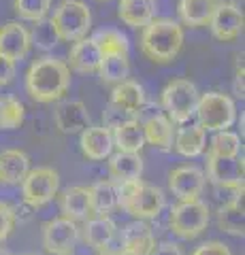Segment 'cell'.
<instances>
[{
  "label": "cell",
  "mask_w": 245,
  "mask_h": 255,
  "mask_svg": "<svg viewBox=\"0 0 245 255\" xmlns=\"http://www.w3.org/2000/svg\"><path fill=\"white\" fill-rule=\"evenodd\" d=\"M70 87V68L66 62H62L51 55L38 58L30 64L26 73V90L30 98L36 102H56L64 98Z\"/></svg>",
  "instance_id": "1"
},
{
  "label": "cell",
  "mask_w": 245,
  "mask_h": 255,
  "mask_svg": "<svg viewBox=\"0 0 245 255\" xmlns=\"http://www.w3.org/2000/svg\"><path fill=\"white\" fill-rule=\"evenodd\" d=\"M184 47V28L173 19H152L141 34V49L154 64H171Z\"/></svg>",
  "instance_id": "2"
},
{
  "label": "cell",
  "mask_w": 245,
  "mask_h": 255,
  "mask_svg": "<svg viewBox=\"0 0 245 255\" xmlns=\"http://www.w3.org/2000/svg\"><path fill=\"white\" fill-rule=\"evenodd\" d=\"M117 206L124 209L134 219H156L167 206V196L160 187L141 179L117 183Z\"/></svg>",
  "instance_id": "3"
},
{
  "label": "cell",
  "mask_w": 245,
  "mask_h": 255,
  "mask_svg": "<svg viewBox=\"0 0 245 255\" xmlns=\"http://www.w3.org/2000/svg\"><path fill=\"white\" fill-rule=\"evenodd\" d=\"M53 28H56L60 41H81L92 28V13L90 6L81 0H62L58 9L53 11Z\"/></svg>",
  "instance_id": "4"
},
{
  "label": "cell",
  "mask_w": 245,
  "mask_h": 255,
  "mask_svg": "<svg viewBox=\"0 0 245 255\" xmlns=\"http://www.w3.org/2000/svg\"><path fill=\"white\" fill-rule=\"evenodd\" d=\"M199 90L188 79H173L162 90V109L167 111L171 124H188L196 113Z\"/></svg>",
  "instance_id": "5"
},
{
  "label": "cell",
  "mask_w": 245,
  "mask_h": 255,
  "mask_svg": "<svg viewBox=\"0 0 245 255\" xmlns=\"http://www.w3.org/2000/svg\"><path fill=\"white\" fill-rule=\"evenodd\" d=\"M196 115H199L201 128L211 132H220V130H228L235 124L237 109L231 96H226L222 92H207L199 96Z\"/></svg>",
  "instance_id": "6"
},
{
  "label": "cell",
  "mask_w": 245,
  "mask_h": 255,
  "mask_svg": "<svg viewBox=\"0 0 245 255\" xmlns=\"http://www.w3.org/2000/svg\"><path fill=\"white\" fill-rule=\"evenodd\" d=\"M169 226L173 234H177L179 238H186V241L199 238L209 226V206L201 198L179 202L169 213Z\"/></svg>",
  "instance_id": "7"
},
{
  "label": "cell",
  "mask_w": 245,
  "mask_h": 255,
  "mask_svg": "<svg viewBox=\"0 0 245 255\" xmlns=\"http://www.w3.org/2000/svg\"><path fill=\"white\" fill-rule=\"evenodd\" d=\"M60 191V174L49 168V166H41V168H30L26 179L21 181V196L30 206H45L51 202Z\"/></svg>",
  "instance_id": "8"
},
{
  "label": "cell",
  "mask_w": 245,
  "mask_h": 255,
  "mask_svg": "<svg viewBox=\"0 0 245 255\" xmlns=\"http://www.w3.org/2000/svg\"><path fill=\"white\" fill-rule=\"evenodd\" d=\"M79 241L77 221L56 217L43 226V247L51 255H70Z\"/></svg>",
  "instance_id": "9"
},
{
  "label": "cell",
  "mask_w": 245,
  "mask_h": 255,
  "mask_svg": "<svg viewBox=\"0 0 245 255\" xmlns=\"http://www.w3.org/2000/svg\"><path fill=\"white\" fill-rule=\"evenodd\" d=\"M137 122L141 124V130H143V136L149 145L158 147L160 151H171L173 149V124L171 119L158 109H147V105L143 107V111L139 113Z\"/></svg>",
  "instance_id": "10"
},
{
  "label": "cell",
  "mask_w": 245,
  "mask_h": 255,
  "mask_svg": "<svg viewBox=\"0 0 245 255\" xmlns=\"http://www.w3.org/2000/svg\"><path fill=\"white\" fill-rule=\"evenodd\" d=\"M243 11L239 4H216L211 13V19L207 26L211 28V34L222 43L237 41L243 32Z\"/></svg>",
  "instance_id": "11"
},
{
  "label": "cell",
  "mask_w": 245,
  "mask_h": 255,
  "mask_svg": "<svg viewBox=\"0 0 245 255\" xmlns=\"http://www.w3.org/2000/svg\"><path fill=\"white\" fill-rule=\"evenodd\" d=\"M207 179L213 187H239L243 185V159L239 155H211L207 153Z\"/></svg>",
  "instance_id": "12"
},
{
  "label": "cell",
  "mask_w": 245,
  "mask_h": 255,
  "mask_svg": "<svg viewBox=\"0 0 245 255\" xmlns=\"http://www.w3.org/2000/svg\"><path fill=\"white\" fill-rule=\"evenodd\" d=\"M169 189L179 202L199 200L205 189V172L196 166H179L169 174Z\"/></svg>",
  "instance_id": "13"
},
{
  "label": "cell",
  "mask_w": 245,
  "mask_h": 255,
  "mask_svg": "<svg viewBox=\"0 0 245 255\" xmlns=\"http://www.w3.org/2000/svg\"><path fill=\"white\" fill-rule=\"evenodd\" d=\"M30 32L19 21H6L0 26V55L11 62L23 60L30 51Z\"/></svg>",
  "instance_id": "14"
},
{
  "label": "cell",
  "mask_w": 245,
  "mask_h": 255,
  "mask_svg": "<svg viewBox=\"0 0 245 255\" xmlns=\"http://www.w3.org/2000/svg\"><path fill=\"white\" fill-rule=\"evenodd\" d=\"M56 124L64 134H81L92 126V117L81 100H64L56 109Z\"/></svg>",
  "instance_id": "15"
},
{
  "label": "cell",
  "mask_w": 245,
  "mask_h": 255,
  "mask_svg": "<svg viewBox=\"0 0 245 255\" xmlns=\"http://www.w3.org/2000/svg\"><path fill=\"white\" fill-rule=\"evenodd\" d=\"M111 102L113 107L122 109L124 113L132 115L134 119L139 117V113L143 111V107L147 105V96H145V90L143 85L132 81V79H126V81L117 83L111 92Z\"/></svg>",
  "instance_id": "16"
},
{
  "label": "cell",
  "mask_w": 245,
  "mask_h": 255,
  "mask_svg": "<svg viewBox=\"0 0 245 255\" xmlns=\"http://www.w3.org/2000/svg\"><path fill=\"white\" fill-rule=\"evenodd\" d=\"M156 247L152 228L145 221H132L122 232V253L124 255H149Z\"/></svg>",
  "instance_id": "17"
},
{
  "label": "cell",
  "mask_w": 245,
  "mask_h": 255,
  "mask_svg": "<svg viewBox=\"0 0 245 255\" xmlns=\"http://www.w3.org/2000/svg\"><path fill=\"white\" fill-rule=\"evenodd\" d=\"M81 153L88 157V159H94V162H100L111 155L113 151V136H111V130L105 126H90L85 128L81 132Z\"/></svg>",
  "instance_id": "18"
},
{
  "label": "cell",
  "mask_w": 245,
  "mask_h": 255,
  "mask_svg": "<svg viewBox=\"0 0 245 255\" xmlns=\"http://www.w3.org/2000/svg\"><path fill=\"white\" fill-rule=\"evenodd\" d=\"M60 211L62 217L73 219V221H83L92 217V198H90V187L73 185L62 191L60 196Z\"/></svg>",
  "instance_id": "19"
},
{
  "label": "cell",
  "mask_w": 245,
  "mask_h": 255,
  "mask_svg": "<svg viewBox=\"0 0 245 255\" xmlns=\"http://www.w3.org/2000/svg\"><path fill=\"white\" fill-rule=\"evenodd\" d=\"M30 172V157L21 149L0 151V183L2 185H21Z\"/></svg>",
  "instance_id": "20"
},
{
  "label": "cell",
  "mask_w": 245,
  "mask_h": 255,
  "mask_svg": "<svg viewBox=\"0 0 245 255\" xmlns=\"http://www.w3.org/2000/svg\"><path fill=\"white\" fill-rule=\"evenodd\" d=\"M102 53L98 49V45L94 43V38H81L75 41V45L68 51V68H73L75 73H96L100 66Z\"/></svg>",
  "instance_id": "21"
},
{
  "label": "cell",
  "mask_w": 245,
  "mask_h": 255,
  "mask_svg": "<svg viewBox=\"0 0 245 255\" xmlns=\"http://www.w3.org/2000/svg\"><path fill=\"white\" fill-rule=\"evenodd\" d=\"M173 147L184 157H199L207 147V130L199 124L181 126L173 136Z\"/></svg>",
  "instance_id": "22"
},
{
  "label": "cell",
  "mask_w": 245,
  "mask_h": 255,
  "mask_svg": "<svg viewBox=\"0 0 245 255\" xmlns=\"http://www.w3.org/2000/svg\"><path fill=\"white\" fill-rule=\"evenodd\" d=\"M120 19L130 28H145L156 17V0H120Z\"/></svg>",
  "instance_id": "23"
},
{
  "label": "cell",
  "mask_w": 245,
  "mask_h": 255,
  "mask_svg": "<svg viewBox=\"0 0 245 255\" xmlns=\"http://www.w3.org/2000/svg\"><path fill=\"white\" fill-rule=\"evenodd\" d=\"M109 174H111V181L115 183L141 179V174H143V159H141L139 153L117 151V153L109 155Z\"/></svg>",
  "instance_id": "24"
},
{
  "label": "cell",
  "mask_w": 245,
  "mask_h": 255,
  "mask_svg": "<svg viewBox=\"0 0 245 255\" xmlns=\"http://www.w3.org/2000/svg\"><path fill=\"white\" fill-rule=\"evenodd\" d=\"M115 238V223L107 215H96V217L85 219V243L96 251H109Z\"/></svg>",
  "instance_id": "25"
},
{
  "label": "cell",
  "mask_w": 245,
  "mask_h": 255,
  "mask_svg": "<svg viewBox=\"0 0 245 255\" xmlns=\"http://www.w3.org/2000/svg\"><path fill=\"white\" fill-rule=\"evenodd\" d=\"M111 136H113V147H117V151H126V153H139L145 145L143 130H141V124L137 119L115 126L111 130Z\"/></svg>",
  "instance_id": "26"
},
{
  "label": "cell",
  "mask_w": 245,
  "mask_h": 255,
  "mask_svg": "<svg viewBox=\"0 0 245 255\" xmlns=\"http://www.w3.org/2000/svg\"><path fill=\"white\" fill-rule=\"evenodd\" d=\"M216 9L213 0H179V17L186 26L199 28L207 26L211 19V13Z\"/></svg>",
  "instance_id": "27"
},
{
  "label": "cell",
  "mask_w": 245,
  "mask_h": 255,
  "mask_svg": "<svg viewBox=\"0 0 245 255\" xmlns=\"http://www.w3.org/2000/svg\"><path fill=\"white\" fill-rule=\"evenodd\" d=\"M92 198V213L107 215L117 206V183L111 179H102L90 187Z\"/></svg>",
  "instance_id": "28"
},
{
  "label": "cell",
  "mask_w": 245,
  "mask_h": 255,
  "mask_svg": "<svg viewBox=\"0 0 245 255\" xmlns=\"http://www.w3.org/2000/svg\"><path fill=\"white\" fill-rule=\"evenodd\" d=\"M218 228L231 236H243V198L220 204Z\"/></svg>",
  "instance_id": "29"
},
{
  "label": "cell",
  "mask_w": 245,
  "mask_h": 255,
  "mask_svg": "<svg viewBox=\"0 0 245 255\" xmlns=\"http://www.w3.org/2000/svg\"><path fill=\"white\" fill-rule=\"evenodd\" d=\"M96 73L100 75V81L107 85H117L130 77V62L128 55H102L100 66Z\"/></svg>",
  "instance_id": "30"
},
{
  "label": "cell",
  "mask_w": 245,
  "mask_h": 255,
  "mask_svg": "<svg viewBox=\"0 0 245 255\" xmlns=\"http://www.w3.org/2000/svg\"><path fill=\"white\" fill-rule=\"evenodd\" d=\"M94 43L98 45V49L102 55H128V38H126L124 32L115 30V28H105L96 32V34L92 36Z\"/></svg>",
  "instance_id": "31"
},
{
  "label": "cell",
  "mask_w": 245,
  "mask_h": 255,
  "mask_svg": "<svg viewBox=\"0 0 245 255\" xmlns=\"http://www.w3.org/2000/svg\"><path fill=\"white\" fill-rule=\"evenodd\" d=\"M23 105L15 96H0V130H15L23 124Z\"/></svg>",
  "instance_id": "32"
},
{
  "label": "cell",
  "mask_w": 245,
  "mask_h": 255,
  "mask_svg": "<svg viewBox=\"0 0 245 255\" xmlns=\"http://www.w3.org/2000/svg\"><path fill=\"white\" fill-rule=\"evenodd\" d=\"M239 151H241V138H239V134H235L231 130H220V132L213 134L207 153L235 157V155H239Z\"/></svg>",
  "instance_id": "33"
},
{
  "label": "cell",
  "mask_w": 245,
  "mask_h": 255,
  "mask_svg": "<svg viewBox=\"0 0 245 255\" xmlns=\"http://www.w3.org/2000/svg\"><path fill=\"white\" fill-rule=\"evenodd\" d=\"M30 43L36 45L38 49H43V51L53 49V47L60 43V36H58L56 28H53V21L51 19L34 21V28L30 32Z\"/></svg>",
  "instance_id": "34"
},
{
  "label": "cell",
  "mask_w": 245,
  "mask_h": 255,
  "mask_svg": "<svg viewBox=\"0 0 245 255\" xmlns=\"http://www.w3.org/2000/svg\"><path fill=\"white\" fill-rule=\"evenodd\" d=\"M51 0H13V9L26 21H38L45 19L49 13Z\"/></svg>",
  "instance_id": "35"
},
{
  "label": "cell",
  "mask_w": 245,
  "mask_h": 255,
  "mask_svg": "<svg viewBox=\"0 0 245 255\" xmlns=\"http://www.w3.org/2000/svg\"><path fill=\"white\" fill-rule=\"evenodd\" d=\"M15 228V211L6 202H0V245L11 236Z\"/></svg>",
  "instance_id": "36"
},
{
  "label": "cell",
  "mask_w": 245,
  "mask_h": 255,
  "mask_svg": "<svg viewBox=\"0 0 245 255\" xmlns=\"http://www.w3.org/2000/svg\"><path fill=\"white\" fill-rule=\"evenodd\" d=\"M130 119H134L132 115H128V113H124L122 109H117V107H113L111 102L107 105V109H105V113H102V126L105 128H109V130H113L115 126H120V124H124V122H130Z\"/></svg>",
  "instance_id": "37"
},
{
  "label": "cell",
  "mask_w": 245,
  "mask_h": 255,
  "mask_svg": "<svg viewBox=\"0 0 245 255\" xmlns=\"http://www.w3.org/2000/svg\"><path fill=\"white\" fill-rule=\"evenodd\" d=\"M192 255H233V251L228 249V245L220 241H207L201 247H196Z\"/></svg>",
  "instance_id": "38"
},
{
  "label": "cell",
  "mask_w": 245,
  "mask_h": 255,
  "mask_svg": "<svg viewBox=\"0 0 245 255\" xmlns=\"http://www.w3.org/2000/svg\"><path fill=\"white\" fill-rule=\"evenodd\" d=\"M15 77V62L0 55V85H9Z\"/></svg>",
  "instance_id": "39"
},
{
  "label": "cell",
  "mask_w": 245,
  "mask_h": 255,
  "mask_svg": "<svg viewBox=\"0 0 245 255\" xmlns=\"http://www.w3.org/2000/svg\"><path fill=\"white\" fill-rule=\"evenodd\" d=\"M149 255H184V251L179 249V245L164 241V243H160V245H156L154 251L149 253Z\"/></svg>",
  "instance_id": "40"
},
{
  "label": "cell",
  "mask_w": 245,
  "mask_h": 255,
  "mask_svg": "<svg viewBox=\"0 0 245 255\" xmlns=\"http://www.w3.org/2000/svg\"><path fill=\"white\" fill-rule=\"evenodd\" d=\"M216 4H239V0H213Z\"/></svg>",
  "instance_id": "41"
},
{
  "label": "cell",
  "mask_w": 245,
  "mask_h": 255,
  "mask_svg": "<svg viewBox=\"0 0 245 255\" xmlns=\"http://www.w3.org/2000/svg\"><path fill=\"white\" fill-rule=\"evenodd\" d=\"M100 255H124L122 251H102Z\"/></svg>",
  "instance_id": "42"
},
{
  "label": "cell",
  "mask_w": 245,
  "mask_h": 255,
  "mask_svg": "<svg viewBox=\"0 0 245 255\" xmlns=\"http://www.w3.org/2000/svg\"><path fill=\"white\" fill-rule=\"evenodd\" d=\"M0 255H11V253L6 251V249H2V247H0Z\"/></svg>",
  "instance_id": "43"
},
{
  "label": "cell",
  "mask_w": 245,
  "mask_h": 255,
  "mask_svg": "<svg viewBox=\"0 0 245 255\" xmlns=\"http://www.w3.org/2000/svg\"><path fill=\"white\" fill-rule=\"evenodd\" d=\"M26 255H34V253H26Z\"/></svg>",
  "instance_id": "44"
},
{
  "label": "cell",
  "mask_w": 245,
  "mask_h": 255,
  "mask_svg": "<svg viewBox=\"0 0 245 255\" xmlns=\"http://www.w3.org/2000/svg\"><path fill=\"white\" fill-rule=\"evenodd\" d=\"M100 2H107V0H100Z\"/></svg>",
  "instance_id": "45"
}]
</instances>
